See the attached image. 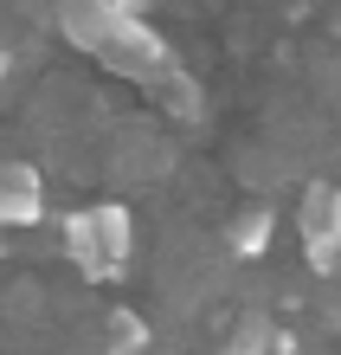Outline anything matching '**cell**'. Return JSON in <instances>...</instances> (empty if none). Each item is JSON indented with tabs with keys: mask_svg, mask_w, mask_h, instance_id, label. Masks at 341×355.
Segmentation results:
<instances>
[{
	"mask_svg": "<svg viewBox=\"0 0 341 355\" xmlns=\"http://www.w3.org/2000/svg\"><path fill=\"white\" fill-rule=\"evenodd\" d=\"M270 239H277V207H270V200H245L239 214H232V226H225L232 259H264Z\"/></svg>",
	"mask_w": 341,
	"mask_h": 355,
	"instance_id": "obj_6",
	"label": "cell"
},
{
	"mask_svg": "<svg viewBox=\"0 0 341 355\" xmlns=\"http://www.w3.org/2000/svg\"><path fill=\"white\" fill-rule=\"evenodd\" d=\"M148 103H155L161 116H174V123H200L206 116V97H200V78L187 71V65H161L155 78H148Z\"/></svg>",
	"mask_w": 341,
	"mask_h": 355,
	"instance_id": "obj_5",
	"label": "cell"
},
{
	"mask_svg": "<svg viewBox=\"0 0 341 355\" xmlns=\"http://www.w3.org/2000/svg\"><path fill=\"white\" fill-rule=\"evenodd\" d=\"M335 39H341V7H335Z\"/></svg>",
	"mask_w": 341,
	"mask_h": 355,
	"instance_id": "obj_11",
	"label": "cell"
},
{
	"mask_svg": "<svg viewBox=\"0 0 341 355\" xmlns=\"http://www.w3.org/2000/svg\"><path fill=\"white\" fill-rule=\"evenodd\" d=\"M52 19L77 52H91L97 65H110L129 85H148L161 65H174L167 39L148 26L142 7H129V0H52Z\"/></svg>",
	"mask_w": 341,
	"mask_h": 355,
	"instance_id": "obj_1",
	"label": "cell"
},
{
	"mask_svg": "<svg viewBox=\"0 0 341 355\" xmlns=\"http://www.w3.org/2000/svg\"><path fill=\"white\" fill-rule=\"evenodd\" d=\"M46 220V181H39L33 162H0V233H19V226Z\"/></svg>",
	"mask_w": 341,
	"mask_h": 355,
	"instance_id": "obj_3",
	"label": "cell"
},
{
	"mask_svg": "<svg viewBox=\"0 0 341 355\" xmlns=\"http://www.w3.org/2000/svg\"><path fill=\"white\" fill-rule=\"evenodd\" d=\"M84 214H91V239H97V271L103 278H122V271H129V252H136L129 207L122 200H97V207H84Z\"/></svg>",
	"mask_w": 341,
	"mask_h": 355,
	"instance_id": "obj_4",
	"label": "cell"
},
{
	"mask_svg": "<svg viewBox=\"0 0 341 355\" xmlns=\"http://www.w3.org/2000/svg\"><path fill=\"white\" fill-rule=\"evenodd\" d=\"M65 259L84 271V278H103V271H97V239H91V214H84V207L65 214Z\"/></svg>",
	"mask_w": 341,
	"mask_h": 355,
	"instance_id": "obj_8",
	"label": "cell"
},
{
	"mask_svg": "<svg viewBox=\"0 0 341 355\" xmlns=\"http://www.w3.org/2000/svg\"><path fill=\"white\" fill-rule=\"evenodd\" d=\"M296 233H303L309 271H341V181H309L296 200Z\"/></svg>",
	"mask_w": 341,
	"mask_h": 355,
	"instance_id": "obj_2",
	"label": "cell"
},
{
	"mask_svg": "<svg viewBox=\"0 0 341 355\" xmlns=\"http://www.w3.org/2000/svg\"><path fill=\"white\" fill-rule=\"evenodd\" d=\"M277 336H270V317L264 310H239V323H232V336H225V355H270Z\"/></svg>",
	"mask_w": 341,
	"mask_h": 355,
	"instance_id": "obj_7",
	"label": "cell"
},
{
	"mask_svg": "<svg viewBox=\"0 0 341 355\" xmlns=\"http://www.w3.org/2000/svg\"><path fill=\"white\" fill-rule=\"evenodd\" d=\"M7 78H13V52L0 46V85H7Z\"/></svg>",
	"mask_w": 341,
	"mask_h": 355,
	"instance_id": "obj_10",
	"label": "cell"
},
{
	"mask_svg": "<svg viewBox=\"0 0 341 355\" xmlns=\"http://www.w3.org/2000/svg\"><path fill=\"white\" fill-rule=\"evenodd\" d=\"M148 349V323L136 310H110V355H142Z\"/></svg>",
	"mask_w": 341,
	"mask_h": 355,
	"instance_id": "obj_9",
	"label": "cell"
}]
</instances>
